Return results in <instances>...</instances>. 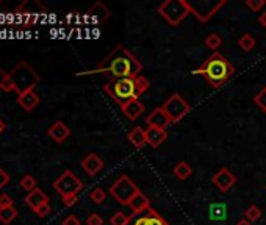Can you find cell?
Wrapping results in <instances>:
<instances>
[{
	"label": "cell",
	"instance_id": "f1b7e54d",
	"mask_svg": "<svg viewBox=\"0 0 266 225\" xmlns=\"http://www.w3.org/2000/svg\"><path fill=\"white\" fill-rule=\"evenodd\" d=\"M20 186H22L25 191L32 193L33 189H36V180H34L32 175H24V178L20 180Z\"/></svg>",
	"mask_w": 266,
	"mask_h": 225
},
{
	"label": "cell",
	"instance_id": "e575fe53",
	"mask_svg": "<svg viewBox=\"0 0 266 225\" xmlns=\"http://www.w3.org/2000/svg\"><path fill=\"white\" fill-rule=\"evenodd\" d=\"M50 211H52V208H50V205L47 203V205H43V207H39L38 209H34V213H36L39 217H46L49 213H50Z\"/></svg>",
	"mask_w": 266,
	"mask_h": 225
},
{
	"label": "cell",
	"instance_id": "7c38bea8",
	"mask_svg": "<svg viewBox=\"0 0 266 225\" xmlns=\"http://www.w3.org/2000/svg\"><path fill=\"white\" fill-rule=\"evenodd\" d=\"M146 124H148L149 127H155V129L166 130V127L171 125L172 122H171V119L167 117L165 110L162 107H158V108L153 110L148 117H146Z\"/></svg>",
	"mask_w": 266,
	"mask_h": 225
},
{
	"label": "cell",
	"instance_id": "7402d4cb",
	"mask_svg": "<svg viewBox=\"0 0 266 225\" xmlns=\"http://www.w3.org/2000/svg\"><path fill=\"white\" fill-rule=\"evenodd\" d=\"M191 174H193V169L191 166L185 163V161H180V163L174 167V175L179 178V180H186V178H190L191 177Z\"/></svg>",
	"mask_w": 266,
	"mask_h": 225
},
{
	"label": "cell",
	"instance_id": "5b68a950",
	"mask_svg": "<svg viewBox=\"0 0 266 225\" xmlns=\"http://www.w3.org/2000/svg\"><path fill=\"white\" fill-rule=\"evenodd\" d=\"M158 13L171 27H176L190 14V8L186 0H166L158 6Z\"/></svg>",
	"mask_w": 266,
	"mask_h": 225
},
{
	"label": "cell",
	"instance_id": "4316f807",
	"mask_svg": "<svg viewBox=\"0 0 266 225\" xmlns=\"http://www.w3.org/2000/svg\"><path fill=\"white\" fill-rule=\"evenodd\" d=\"M244 216H246V219L249 221V222H255V221H258L262 217V209L258 208V207H255V205H250L248 209H246V213H244Z\"/></svg>",
	"mask_w": 266,
	"mask_h": 225
},
{
	"label": "cell",
	"instance_id": "603a6c76",
	"mask_svg": "<svg viewBox=\"0 0 266 225\" xmlns=\"http://www.w3.org/2000/svg\"><path fill=\"white\" fill-rule=\"evenodd\" d=\"M17 216V211L15 207H8V208H0V222L8 225L11 224L13 221L16 219Z\"/></svg>",
	"mask_w": 266,
	"mask_h": 225
},
{
	"label": "cell",
	"instance_id": "4dcf8cb0",
	"mask_svg": "<svg viewBox=\"0 0 266 225\" xmlns=\"http://www.w3.org/2000/svg\"><path fill=\"white\" fill-rule=\"evenodd\" d=\"M246 5L252 11H260L266 5V0H246Z\"/></svg>",
	"mask_w": 266,
	"mask_h": 225
},
{
	"label": "cell",
	"instance_id": "1f68e13d",
	"mask_svg": "<svg viewBox=\"0 0 266 225\" xmlns=\"http://www.w3.org/2000/svg\"><path fill=\"white\" fill-rule=\"evenodd\" d=\"M86 225H103V219L97 213H93V214L88 216Z\"/></svg>",
	"mask_w": 266,
	"mask_h": 225
},
{
	"label": "cell",
	"instance_id": "44dd1931",
	"mask_svg": "<svg viewBox=\"0 0 266 225\" xmlns=\"http://www.w3.org/2000/svg\"><path fill=\"white\" fill-rule=\"evenodd\" d=\"M227 216V207L222 203H215L210 207V219L212 221H222Z\"/></svg>",
	"mask_w": 266,
	"mask_h": 225
},
{
	"label": "cell",
	"instance_id": "ee69618b",
	"mask_svg": "<svg viewBox=\"0 0 266 225\" xmlns=\"http://www.w3.org/2000/svg\"><path fill=\"white\" fill-rule=\"evenodd\" d=\"M0 3H2V2H0Z\"/></svg>",
	"mask_w": 266,
	"mask_h": 225
},
{
	"label": "cell",
	"instance_id": "f35d334b",
	"mask_svg": "<svg viewBox=\"0 0 266 225\" xmlns=\"http://www.w3.org/2000/svg\"><path fill=\"white\" fill-rule=\"evenodd\" d=\"M6 80H10V75L6 74L3 69H0V84H2V83H5Z\"/></svg>",
	"mask_w": 266,
	"mask_h": 225
},
{
	"label": "cell",
	"instance_id": "74e56055",
	"mask_svg": "<svg viewBox=\"0 0 266 225\" xmlns=\"http://www.w3.org/2000/svg\"><path fill=\"white\" fill-rule=\"evenodd\" d=\"M0 89L5 91V93H10V91H15V86H13V83L10 80H6L5 83L0 84Z\"/></svg>",
	"mask_w": 266,
	"mask_h": 225
},
{
	"label": "cell",
	"instance_id": "836d02e7",
	"mask_svg": "<svg viewBox=\"0 0 266 225\" xmlns=\"http://www.w3.org/2000/svg\"><path fill=\"white\" fill-rule=\"evenodd\" d=\"M13 207V199L8 194H2L0 195V208H8Z\"/></svg>",
	"mask_w": 266,
	"mask_h": 225
},
{
	"label": "cell",
	"instance_id": "ac0fdd59",
	"mask_svg": "<svg viewBox=\"0 0 266 225\" xmlns=\"http://www.w3.org/2000/svg\"><path fill=\"white\" fill-rule=\"evenodd\" d=\"M39 102H41V98L34 91H27V93H24L22 96L17 97V103L25 111H33V108H36Z\"/></svg>",
	"mask_w": 266,
	"mask_h": 225
},
{
	"label": "cell",
	"instance_id": "d590c367",
	"mask_svg": "<svg viewBox=\"0 0 266 225\" xmlns=\"http://www.w3.org/2000/svg\"><path fill=\"white\" fill-rule=\"evenodd\" d=\"M61 225H80V221H79V217L71 214V216H67L66 219H63Z\"/></svg>",
	"mask_w": 266,
	"mask_h": 225
},
{
	"label": "cell",
	"instance_id": "4fadbf2b",
	"mask_svg": "<svg viewBox=\"0 0 266 225\" xmlns=\"http://www.w3.org/2000/svg\"><path fill=\"white\" fill-rule=\"evenodd\" d=\"M121 110H122V114L127 117L129 121H136V119L144 112L146 107L139 102V98H135V100H130L125 105H122Z\"/></svg>",
	"mask_w": 266,
	"mask_h": 225
},
{
	"label": "cell",
	"instance_id": "52a82bcc",
	"mask_svg": "<svg viewBox=\"0 0 266 225\" xmlns=\"http://www.w3.org/2000/svg\"><path fill=\"white\" fill-rule=\"evenodd\" d=\"M139 193V188L133 183V180L127 175H121L110 188V194L115 197L121 205H129L133 195Z\"/></svg>",
	"mask_w": 266,
	"mask_h": 225
},
{
	"label": "cell",
	"instance_id": "2e32d148",
	"mask_svg": "<svg viewBox=\"0 0 266 225\" xmlns=\"http://www.w3.org/2000/svg\"><path fill=\"white\" fill-rule=\"evenodd\" d=\"M102 167H103V161L97 157L96 153H89L88 157L82 161V169L88 175H96L99 171H102Z\"/></svg>",
	"mask_w": 266,
	"mask_h": 225
},
{
	"label": "cell",
	"instance_id": "5bb4252c",
	"mask_svg": "<svg viewBox=\"0 0 266 225\" xmlns=\"http://www.w3.org/2000/svg\"><path fill=\"white\" fill-rule=\"evenodd\" d=\"M47 133H49V136L55 141V143L61 144L69 138V135H71V130H69V127L65 122L58 121V122H55L50 129H49Z\"/></svg>",
	"mask_w": 266,
	"mask_h": 225
},
{
	"label": "cell",
	"instance_id": "b9f144b4",
	"mask_svg": "<svg viewBox=\"0 0 266 225\" xmlns=\"http://www.w3.org/2000/svg\"><path fill=\"white\" fill-rule=\"evenodd\" d=\"M265 114H266V111H265Z\"/></svg>",
	"mask_w": 266,
	"mask_h": 225
},
{
	"label": "cell",
	"instance_id": "3957f363",
	"mask_svg": "<svg viewBox=\"0 0 266 225\" xmlns=\"http://www.w3.org/2000/svg\"><path fill=\"white\" fill-rule=\"evenodd\" d=\"M233 72H235L233 66L219 52H215L198 69L193 70L194 75H202L215 89H219L221 86H224L232 79Z\"/></svg>",
	"mask_w": 266,
	"mask_h": 225
},
{
	"label": "cell",
	"instance_id": "ffe728a7",
	"mask_svg": "<svg viewBox=\"0 0 266 225\" xmlns=\"http://www.w3.org/2000/svg\"><path fill=\"white\" fill-rule=\"evenodd\" d=\"M129 207L132 208L133 213H143V211L150 208V200L146 197V194H143L141 191H139V193H136L135 195H133V199L130 200Z\"/></svg>",
	"mask_w": 266,
	"mask_h": 225
},
{
	"label": "cell",
	"instance_id": "f6af8a7d",
	"mask_svg": "<svg viewBox=\"0 0 266 225\" xmlns=\"http://www.w3.org/2000/svg\"><path fill=\"white\" fill-rule=\"evenodd\" d=\"M0 133H2V131H0Z\"/></svg>",
	"mask_w": 266,
	"mask_h": 225
},
{
	"label": "cell",
	"instance_id": "ab89813d",
	"mask_svg": "<svg viewBox=\"0 0 266 225\" xmlns=\"http://www.w3.org/2000/svg\"><path fill=\"white\" fill-rule=\"evenodd\" d=\"M258 22H260V25H262V27H265V28H266V11H265V13H262L260 16H258Z\"/></svg>",
	"mask_w": 266,
	"mask_h": 225
},
{
	"label": "cell",
	"instance_id": "d6a6232c",
	"mask_svg": "<svg viewBox=\"0 0 266 225\" xmlns=\"http://www.w3.org/2000/svg\"><path fill=\"white\" fill-rule=\"evenodd\" d=\"M77 202H79V197H77V194H71V195L63 197V203H65L66 207H74Z\"/></svg>",
	"mask_w": 266,
	"mask_h": 225
},
{
	"label": "cell",
	"instance_id": "8fae6325",
	"mask_svg": "<svg viewBox=\"0 0 266 225\" xmlns=\"http://www.w3.org/2000/svg\"><path fill=\"white\" fill-rule=\"evenodd\" d=\"M235 183H236V177L227 167H221L219 171L213 175V185L218 188L221 193H227Z\"/></svg>",
	"mask_w": 266,
	"mask_h": 225
},
{
	"label": "cell",
	"instance_id": "7bdbcfd3",
	"mask_svg": "<svg viewBox=\"0 0 266 225\" xmlns=\"http://www.w3.org/2000/svg\"><path fill=\"white\" fill-rule=\"evenodd\" d=\"M265 189H266V186H265Z\"/></svg>",
	"mask_w": 266,
	"mask_h": 225
},
{
	"label": "cell",
	"instance_id": "ba28073f",
	"mask_svg": "<svg viewBox=\"0 0 266 225\" xmlns=\"http://www.w3.org/2000/svg\"><path fill=\"white\" fill-rule=\"evenodd\" d=\"M165 110V112L167 114V117L171 119L172 124H176L179 121H182L188 112H190L191 107L190 103H188L183 97H182L180 94H172L167 100L165 102V105L162 107Z\"/></svg>",
	"mask_w": 266,
	"mask_h": 225
},
{
	"label": "cell",
	"instance_id": "484cf974",
	"mask_svg": "<svg viewBox=\"0 0 266 225\" xmlns=\"http://www.w3.org/2000/svg\"><path fill=\"white\" fill-rule=\"evenodd\" d=\"M129 219H130V216L124 214L122 211H116V213L110 217V224L111 225H127Z\"/></svg>",
	"mask_w": 266,
	"mask_h": 225
},
{
	"label": "cell",
	"instance_id": "60d3db41",
	"mask_svg": "<svg viewBox=\"0 0 266 225\" xmlns=\"http://www.w3.org/2000/svg\"><path fill=\"white\" fill-rule=\"evenodd\" d=\"M235 225H252V222H249L248 219H241V221H238Z\"/></svg>",
	"mask_w": 266,
	"mask_h": 225
},
{
	"label": "cell",
	"instance_id": "277c9868",
	"mask_svg": "<svg viewBox=\"0 0 266 225\" xmlns=\"http://www.w3.org/2000/svg\"><path fill=\"white\" fill-rule=\"evenodd\" d=\"M8 75L17 96H22L27 91H33V88L36 86L41 80V77L38 75L36 70L25 61L17 63Z\"/></svg>",
	"mask_w": 266,
	"mask_h": 225
},
{
	"label": "cell",
	"instance_id": "9c48e42d",
	"mask_svg": "<svg viewBox=\"0 0 266 225\" xmlns=\"http://www.w3.org/2000/svg\"><path fill=\"white\" fill-rule=\"evenodd\" d=\"M53 188L58 194H61V197H65L71 194H79L83 189V183L74 172L65 171L58 180L53 181Z\"/></svg>",
	"mask_w": 266,
	"mask_h": 225
},
{
	"label": "cell",
	"instance_id": "6da1fadb",
	"mask_svg": "<svg viewBox=\"0 0 266 225\" xmlns=\"http://www.w3.org/2000/svg\"><path fill=\"white\" fill-rule=\"evenodd\" d=\"M143 70V64L132 55L129 48L117 44L94 69L83 70L77 75H94V74H108L113 80L119 79H133L138 77Z\"/></svg>",
	"mask_w": 266,
	"mask_h": 225
},
{
	"label": "cell",
	"instance_id": "8d00e7d4",
	"mask_svg": "<svg viewBox=\"0 0 266 225\" xmlns=\"http://www.w3.org/2000/svg\"><path fill=\"white\" fill-rule=\"evenodd\" d=\"M8 181H10V175L6 174L2 167H0V189H2Z\"/></svg>",
	"mask_w": 266,
	"mask_h": 225
},
{
	"label": "cell",
	"instance_id": "d6986e66",
	"mask_svg": "<svg viewBox=\"0 0 266 225\" xmlns=\"http://www.w3.org/2000/svg\"><path fill=\"white\" fill-rule=\"evenodd\" d=\"M129 141L133 144L135 149H143V147L148 144V136H146V130L141 129V127H135L132 129L127 135Z\"/></svg>",
	"mask_w": 266,
	"mask_h": 225
},
{
	"label": "cell",
	"instance_id": "7a4b0ae2",
	"mask_svg": "<svg viewBox=\"0 0 266 225\" xmlns=\"http://www.w3.org/2000/svg\"><path fill=\"white\" fill-rule=\"evenodd\" d=\"M149 89V81L143 75L133 77V79H119L111 80L103 86V91L107 93L113 100L122 107L130 100L139 98L146 91Z\"/></svg>",
	"mask_w": 266,
	"mask_h": 225
},
{
	"label": "cell",
	"instance_id": "9a60e30c",
	"mask_svg": "<svg viewBox=\"0 0 266 225\" xmlns=\"http://www.w3.org/2000/svg\"><path fill=\"white\" fill-rule=\"evenodd\" d=\"M146 136H148V144L152 149H157L158 145H162L166 138H167V131L163 129H155V127H149L146 130Z\"/></svg>",
	"mask_w": 266,
	"mask_h": 225
},
{
	"label": "cell",
	"instance_id": "d4e9b609",
	"mask_svg": "<svg viewBox=\"0 0 266 225\" xmlns=\"http://www.w3.org/2000/svg\"><path fill=\"white\" fill-rule=\"evenodd\" d=\"M221 44H222V38L218 33H210L205 38V46L210 48V50H218Z\"/></svg>",
	"mask_w": 266,
	"mask_h": 225
},
{
	"label": "cell",
	"instance_id": "f546056e",
	"mask_svg": "<svg viewBox=\"0 0 266 225\" xmlns=\"http://www.w3.org/2000/svg\"><path fill=\"white\" fill-rule=\"evenodd\" d=\"M254 102L260 107L263 111H266V88H263L260 93H258L255 97H254Z\"/></svg>",
	"mask_w": 266,
	"mask_h": 225
},
{
	"label": "cell",
	"instance_id": "8992f818",
	"mask_svg": "<svg viewBox=\"0 0 266 225\" xmlns=\"http://www.w3.org/2000/svg\"><path fill=\"white\" fill-rule=\"evenodd\" d=\"M226 3V0H186L190 13L194 14L200 22H207Z\"/></svg>",
	"mask_w": 266,
	"mask_h": 225
},
{
	"label": "cell",
	"instance_id": "83f0119b",
	"mask_svg": "<svg viewBox=\"0 0 266 225\" xmlns=\"http://www.w3.org/2000/svg\"><path fill=\"white\" fill-rule=\"evenodd\" d=\"M105 197H107V194H105V191H103L102 188H96V189H93V191L89 193V199L93 200L96 205H100V203H103Z\"/></svg>",
	"mask_w": 266,
	"mask_h": 225
},
{
	"label": "cell",
	"instance_id": "cb8c5ba5",
	"mask_svg": "<svg viewBox=\"0 0 266 225\" xmlns=\"http://www.w3.org/2000/svg\"><path fill=\"white\" fill-rule=\"evenodd\" d=\"M255 38L252 36V34H249V33H244L243 36L240 38V41H238V46H240V48L241 50H244V52H250L252 48L255 47Z\"/></svg>",
	"mask_w": 266,
	"mask_h": 225
},
{
	"label": "cell",
	"instance_id": "30bf717a",
	"mask_svg": "<svg viewBox=\"0 0 266 225\" xmlns=\"http://www.w3.org/2000/svg\"><path fill=\"white\" fill-rule=\"evenodd\" d=\"M127 225H169L155 209H146L143 213H133Z\"/></svg>",
	"mask_w": 266,
	"mask_h": 225
},
{
	"label": "cell",
	"instance_id": "e0dca14e",
	"mask_svg": "<svg viewBox=\"0 0 266 225\" xmlns=\"http://www.w3.org/2000/svg\"><path fill=\"white\" fill-rule=\"evenodd\" d=\"M25 203L34 211V209H38L39 207L47 205V203H49V197L43 191H41L39 188H36V189H33L32 193H29V195L25 197Z\"/></svg>",
	"mask_w": 266,
	"mask_h": 225
}]
</instances>
